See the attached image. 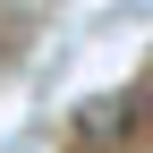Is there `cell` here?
Masks as SVG:
<instances>
[{
    "mask_svg": "<svg viewBox=\"0 0 153 153\" xmlns=\"http://www.w3.org/2000/svg\"><path fill=\"white\" fill-rule=\"evenodd\" d=\"M136 128H145V94H94L76 111V136H94V145H128Z\"/></svg>",
    "mask_w": 153,
    "mask_h": 153,
    "instance_id": "obj_1",
    "label": "cell"
}]
</instances>
